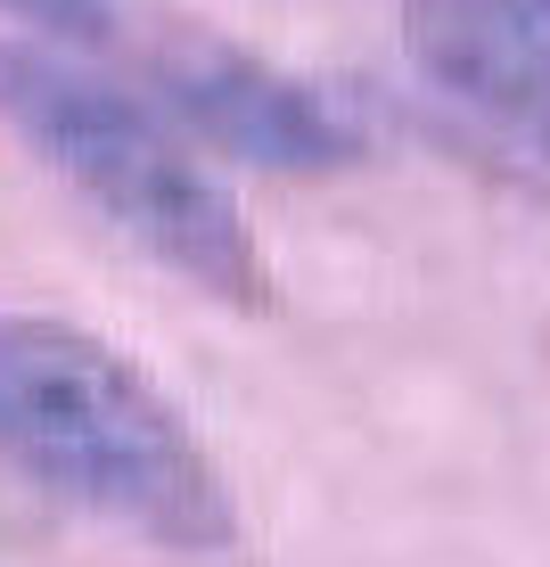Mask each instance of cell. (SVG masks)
I'll list each match as a JSON object with an SVG mask.
<instances>
[{
	"label": "cell",
	"instance_id": "obj_1",
	"mask_svg": "<svg viewBox=\"0 0 550 567\" xmlns=\"http://www.w3.org/2000/svg\"><path fill=\"white\" fill-rule=\"evenodd\" d=\"M0 461L156 551H230L239 511L181 403L107 338L0 312Z\"/></svg>",
	"mask_w": 550,
	"mask_h": 567
},
{
	"label": "cell",
	"instance_id": "obj_2",
	"mask_svg": "<svg viewBox=\"0 0 550 567\" xmlns=\"http://www.w3.org/2000/svg\"><path fill=\"white\" fill-rule=\"evenodd\" d=\"M0 115L25 132V148L58 182L83 189L115 230H132L156 264L198 280L214 305H239V312L280 305V280H271L247 214L206 182V165L141 100H124V91L91 83V74L58 66L25 42H0Z\"/></svg>",
	"mask_w": 550,
	"mask_h": 567
},
{
	"label": "cell",
	"instance_id": "obj_3",
	"mask_svg": "<svg viewBox=\"0 0 550 567\" xmlns=\"http://www.w3.org/2000/svg\"><path fill=\"white\" fill-rule=\"evenodd\" d=\"M156 83H165L173 115L198 141H214L222 156H239L255 173H345L362 156V132L321 91L263 66L255 50L181 33V42L156 50Z\"/></svg>",
	"mask_w": 550,
	"mask_h": 567
},
{
	"label": "cell",
	"instance_id": "obj_4",
	"mask_svg": "<svg viewBox=\"0 0 550 567\" xmlns=\"http://www.w3.org/2000/svg\"><path fill=\"white\" fill-rule=\"evenodd\" d=\"M403 50L460 107L550 132V0H403Z\"/></svg>",
	"mask_w": 550,
	"mask_h": 567
},
{
	"label": "cell",
	"instance_id": "obj_5",
	"mask_svg": "<svg viewBox=\"0 0 550 567\" xmlns=\"http://www.w3.org/2000/svg\"><path fill=\"white\" fill-rule=\"evenodd\" d=\"M9 17H25L50 42H107L115 33V0H0Z\"/></svg>",
	"mask_w": 550,
	"mask_h": 567
}]
</instances>
